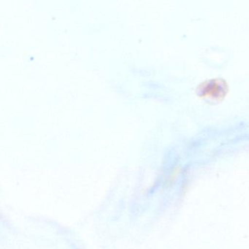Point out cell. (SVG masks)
<instances>
[{"label": "cell", "mask_w": 249, "mask_h": 249, "mask_svg": "<svg viewBox=\"0 0 249 249\" xmlns=\"http://www.w3.org/2000/svg\"><path fill=\"white\" fill-rule=\"evenodd\" d=\"M228 84L221 78H213L202 82L198 87V94L205 98L219 100L227 94Z\"/></svg>", "instance_id": "6da1fadb"}]
</instances>
